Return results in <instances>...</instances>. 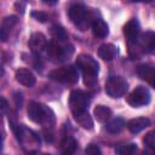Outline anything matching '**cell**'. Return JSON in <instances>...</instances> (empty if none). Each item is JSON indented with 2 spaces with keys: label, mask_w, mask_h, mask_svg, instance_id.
<instances>
[{
  "label": "cell",
  "mask_w": 155,
  "mask_h": 155,
  "mask_svg": "<svg viewBox=\"0 0 155 155\" xmlns=\"http://www.w3.org/2000/svg\"><path fill=\"white\" fill-rule=\"evenodd\" d=\"M8 122H10V126H11L13 133L16 134L17 140L21 143L22 148L27 153H35L40 148V139L35 132L24 127L23 125H21V126L17 125L16 121L12 119H8Z\"/></svg>",
  "instance_id": "1"
},
{
  "label": "cell",
  "mask_w": 155,
  "mask_h": 155,
  "mask_svg": "<svg viewBox=\"0 0 155 155\" xmlns=\"http://www.w3.org/2000/svg\"><path fill=\"white\" fill-rule=\"evenodd\" d=\"M27 113H28V117L35 124H40L46 128H52L54 126L56 122L54 113L51 108H48L45 104L38 102H30L28 104Z\"/></svg>",
  "instance_id": "2"
},
{
  "label": "cell",
  "mask_w": 155,
  "mask_h": 155,
  "mask_svg": "<svg viewBox=\"0 0 155 155\" xmlns=\"http://www.w3.org/2000/svg\"><path fill=\"white\" fill-rule=\"evenodd\" d=\"M48 76L54 81H58L62 84H69V85H73L79 80V73L76 68H74L73 65L54 69L48 74Z\"/></svg>",
  "instance_id": "3"
},
{
  "label": "cell",
  "mask_w": 155,
  "mask_h": 155,
  "mask_svg": "<svg viewBox=\"0 0 155 155\" xmlns=\"http://www.w3.org/2000/svg\"><path fill=\"white\" fill-rule=\"evenodd\" d=\"M69 18L70 21L80 28V30H85L86 27L90 24V15L88 10L82 5H73L69 8Z\"/></svg>",
  "instance_id": "4"
},
{
  "label": "cell",
  "mask_w": 155,
  "mask_h": 155,
  "mask_svg": "<svg viewBox=\"0 0 155 155\" xmlns=\"http://www.w3.org/2000/svg\"><path fill=\"white\" fill-rule=\"evenodd\" d=\"M127 81L121 76H111L105 82V92L111 98H120L127 91Z\"/></svg>",
  "instance_id": "5"
},
{
  "label": "cell",
  "mask_w": 155,
  "mask_h": 155,
  "mask_svg": "<svg viewBox=\"0 0 155 155\" xmlns=\"http://www.w3.org/2000/svg\"><path fill=\"white\" fill-rule=\"evenodd\" d=\"M126 102L132 107L147 105L150 102V92L147 87L138 86L127 96Z\"/></svg>",
  "instance_id": "6"
},
{
  "label": "cell",
  "mask_w": 155,
  "mask_h": 155,
  "mask_svg": "<svg viewBox=\"0 0 155 155\" xmlns=\"http://www.w3.org/2000/svg\"><path fill=\"white\" fill-rule=\"evenodd\" d=\"M88 103H90V96L86 92H84L81 90H75V91H73L70 93L69 107H70L71 113L86 110Z\"/></svg>",
  "instance_id": "7"
},
{
  "label": "cell",
  "mask_w": 155,
  "mask_h": 155,
  "mask_svg": "<svg viewBox=\"0 0 155 155\" xmlns=\"http://www.w3.org/2000/svg\"><path fill=\"white\" fill-rule=\"evenodd\" d=\"M76 67L84 73V74H98L99 65L97 61L86 53H81L76 57Z\"/></svg>",
  "instance_id": "8"
},
{
  "label": "cell",
  "mask_w": 155,
  "mask_h": 155,
  "mask_svg": "<svg viewBox=\"0 0 155 155\" xmlns=\"http://www.w3.org/2000/svg\"><path fill=\"white\" fill-rule=\"evenodd\" d=\"M46 50H47V56L52 59V61H63L65 59L67 54H68V50L63 46H61L58 42L56 41H51L47 46H46Z\"/></svg>",
  "instance_id": "9"
},
{
  "label": "cell",
  "mask_w": 155,
  "mask_h": 155,
  "mask_svg": "<svg viewBox=\"0 0 155 155\" xmlns=\"http://www.w3.org/2000/svg\"><path fill=\"white\" fill-rule=\"evenodd\" d=\"M28 46L30 48L31 52L34 53H39L41 52L44 48H46L47 46V41H46V38L42 33H33L29 38V41H28Z\"/></svg>",
  "instance_id": "10"
},
{
  "label": "cell",
  "mask_w": 155,
  "mask_h": 155,
  "mask_svg": "<svg viewBox=\"0 0 155 155\" xmlns=\"http://www.w3.org/2000/svg\"><path fill=\"white\" fill-rule=\"evenodd\" d=\"M139 33H140V27H139V23H138V21L136 18L130 19L124 25V34L128 39L130 42L137 41L138 38H139Z\"/></svg>",
  "instance_id": "11"
},
{
  "label": "cell",
  "mask_w": 155,
  "mask_h": 155,
  "mask_svg": "<svg viewBox=\"0 0 155 155\" xmlns=\"http://www.w3.org/2000/svg\"><path fill=\"white\" fill-rule=\"evenodd\" d=\"M15 78H16V80L21 85H23L25 87L34 86V84L36 81L35 75L29 69H27V68H19V69H17L16 70V74H15Z\"/></svg>",
  "instance_id": "12"
},
{
  "label": "cell",
  "mask_w": 155,
  "mask_h": 155,
  "mask_svg": "<svg viewBox=\"0 0 155 155\" xmlns=\"http://www.w3.org/2000/svg\"><path fill=\"white\" fill-rule=\"evenodd\" d=\"M138 76L155 88V67L150 64H142L137 69Z\"/></svg>",
  "instance_id": "13"
},
{
  "label": "cell",
  "mask_w": 155,
  "mask_h": 155,
  "mask_svg": "<svg viewBox=\"0 0 155 155\" xmlns=\"http://www.w3.org/2000/svg\"><path fill=\"white\" fill-rule=\"evenodd\" d=\"M138 42L144 52H155V31H145L139 35Z\"/></svg>",
  "instance_id": "14"
},
{
  "label": "cell",
  "mask_w": 155,
  "mask_h": 155,
  "mask_svg": "<svg viewBox=\"0 0 155 155\" xmlns=\"http://www.w3.org/2000/svg\"><path fill=\"white\" fill-rule=\"evenodd\" d=\"M73 116L75 119V121L84 128L86 130H92L93 128V120L92 117L90 116L87 109L86 110H81V111H76V113H73Z\"/></svg>",
  "instance_id": "15"
},
{
  "label": "cell",
  "mask_w": 155,
  "mask_h": 155,
  "mask_svg": "<svg viewBox=\"0 0 155 155\" xmlns=\"http://www.w3.org/2000/svg\"><path fill=\"white\" fill-rule=\"evenodd\" d=\"M126 126L130 130V132L138 133V132L143 131L144 128H147L148 126H150V120L147 119V117H137V119L130 120Z\"/></svg>",
  "instance_id": "16"
},
{
  "label": "cell",
  "mask_w": 155,
  "mask_h": 155,
  "mask_svg": "<svg viewBox=\"0 0 155 155\" xmlns=\"http://www.w3.org/2000/svg\"><path fill=\"white\" fill-rule=\"evenodd\" d=\"M116 53H117V50L113 44H103L98 48L99 58H102L103 61H107V62L113 61L115 58Z\"/></svg>",
  "instance_id": "17"
},
{
  "label": "cell",
  "mask_w": 155,
  "mask_h": 155,
  "mask_svg": "<svg viewBox=\"0 0 155 155\" xmlns=\"http://www.w3.org/2000/svg\"><path fill=\"white\" fill-rule=\"evenodd\" d=\"M92 31H93V35L96 38H99V39H103L108 35L109 33V28H108V24L103 21V19H93L92 22Z\"/></svg>",
  "instance_id": "18"
},
{
  "label": "cell",
  "mask_w": 155,
  "mask_h": 155,
  "mask_svg": "<svg viewBox=\"0 0 155 155\" xmlns=\"http://www.w3.org/2000/svg\"><path fill=\"white\" fill-rule=\"evenodd\" d=\"M16 24H17V17L16 16H8V17H5L2 19V23H1V40L2 41L7 40V36L11 31V29Z\"/></svg>",
  "instance_id": "19"
},
{
  "label": "cell",
  "mask_w": 155,
  "mask_h": 155,
  "mask_svg": "<svg viewBox=\"0 0 155 155\" xmlns=\"http://www.w3.org/2000/svg\"><path fill=\"white\" fill-rule=\"evenodd\" d=\"M93 115L98 122H107L111 117V110L105 105H97L93 110Z\"/></svg>",
  "instance_id": "20"
},
{
  "label": "cell",
  "mask_w": 155,
  "mask_h": 155,
  "mask_svg": "<svg viewBox=\"0 0 155 155\" xmlns=\"http://www.w3.org/2000/svg\"><path fill=\"white\" fill-rule=\"evenodd\" d=\"M125 126H126V122L122 117H115V119L110 120L109 122H107L105 128L108 132L115 134V133H120L125 128Z\"/></svg>",
  "instance_id": "21"
},
{
  "label": "cell",
  "mask_w": 155,
  "mask_h": 155,
  "mask_svg": "<svg viewBox=\"0 0 155 155\" xmlns=\"http://www.w3.org/2000/svg\"><path fill=\"white\" fill-rule=\"evenodd\" d=\"M78 148V142L71 136H65L61 143V150L63 154H73Z\"/></svg>",
  "instance_id": "22"
},
{
  "label": "cell",
  "mask_w": 155,
  "mask_h": 155,
  "mask_svg": "<svg viewBox=\"0 0 155 155\" xmlns=\"http://www.w3.org/2000/svg\"><path fill=\"white\" fill-rule=\"evenodd\" d=\"M50 31H51V35H52L56 40H58V41H67V39H68V35H67L65 30H64L61 25H58V24L52 25Z\"/></svg>",
  "instance_id": "23"
},
{
  "label": "cell",
  "mask_w": 155,
  "mask_h": 155,
  "mask_svg": "<svg viewBox=\"0 0 155 155\" xmlns=\"http://www.w3.org/2000/svg\"><path fill=\"white\" fill-rule=\"evenodd\" d=\"M115 151L117 154H121V155H132L137 151V144L130 143V144L119 145L117 148H115Z\"/></svg>",
  "instance_id": "24"
},
{
  "label": "cell",
  "mask_w": 155,
  "mask_h": 155,
  "mask_svg": "<svg viewBox=\"0 0 155 155\" xmlns=\"http://www.w3.org/2000/svg\"><path fill=\"white\" fill-rule=\"evenodd\" d=\"M143 142H144V144H145L148 148L155 150V130L148 132V133L144 136Z\"/></svg>",
  "instance_id": "25"
},
{
  "label": "cell",
  "mask_w": 155,
  "mask_h": 155,
  "mask_svg": "<svg viewBox=\"0 0 155 155\" xmlns=\"http://www.w3.org/2000/svg\"><path fill=\"white\" fill-rule=\"evenodd\" d=\"M84 82L87 87L90 88H94L98 85L97 81V75L96 74H84Z\"/></svg>",
  "instance_id": "26"
},
{
  "label": "cell",
  "mask_w": 155,
  "mask_h": 155,
  "mask_svg": "<svg viewBox=\"0 0 155 155\" xmlns=\"http://www.w3.org/2000/svg\"><path fill=\"white\" fill-rule=\"evenodd\" d=\"M31 17L34 19H36L38 22H41V23H45L47 21V15L45 12H40V11H33Z\"/></svg>",
  "instance_id": "27"
},
{
  "label": "cell",
  "mask_w": 155,
  "mask_h": 155,
  "mask_svg": "<svg viewBox=\"0 0 155 155\" xmlns=\"http://www.w3.org/2000/svg\"><path fill=\"white\" fill-rule=\"evenodd\" d=\"M85 153L86 154H88V155H101V149L97 147V145H94V144H90L86 149H85Z\"/></svg>",
  "instance_id": "28"
},
{
  "label": "cell",
  "mask_w": 155,
  "mask_h": 155,
  "mask_svg": "<svg viewBox=\"0 0 155 155\" xmlns=\"http://www.w3.org/2000/svg\"><path fill=\"white\" fill-rule=\"evenodd\" d=\"M15 7H16L17 11H21V13H23L24 7H25V1H23V0H18V1L16 2Z\"/></svg>",
  "instance_id": "29"
},
{
  "label": "cell",
  "mask_w": 155,
  "mask_h": 155,
  "mask_svg": "<svg viewBox=\"0 0 155 155\" xmlns=\"http://www.w3.org/2000/svg\"><path fill=\"white\" fill-rule=\"evenodd\" d=\"M6 108H7V102H6V99L2 97V98H1V110H2V114H5Z\"/></svg>",
  "instance_id": "30"
},
{
  "label": "cell",
  "mask_w": 155,
  "mask_h": 155,
  "mask_svg": "<svg viewBox=\"0 0 155 155\" xmlns=\"http://www.w3.org/2000/svg\"><path fill=\"white\" fill-rule=\"evenodd\" d=\"M44 2H46V4H48V5H53V4H56L58 0H42Z\"/></svg>",
  "instance_id": "31"
},
{
  "label": "cell",
  "mask_w": 155,
  "mask_h": 155,
  "mask_svg": "<svg viewBox=\"0 0 155 155\" xmlns=\"http://www.w3.org/2000/svg\"><path fill=\"white\" fill-rule=\"evenodd\" d=\"M142 1H147V2H150V1H153V0H142Z\"/></svg>",
  "instance_id": "32"
},
{
  "label": "cell",
  "mask_w": 155,
  "mask_h": 155,
  "mask_svg": "<svg viewBox=\"0 0 155 155\" xmlns=\"http://www.w3.org/2000/svg\"><path fill=\"white\" fill-rule=\"evenodd\" d=\"M132 1H140V0H132Z\"/></svg>",
  "instance_id": "33"
}]
</instances>
